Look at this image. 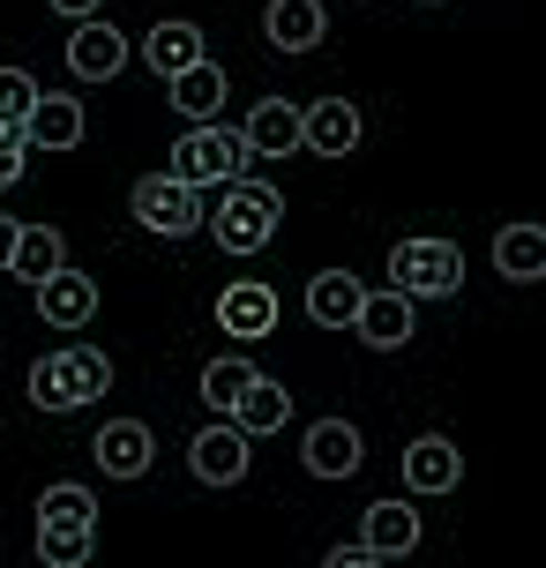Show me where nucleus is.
Segmentation results:
<instances>
[{"label": "nucleus", "mask_w": 546, "mask_h": 568, "mask_svg": "<svg viewBox=\"0 0 546 568\" xmlns=\"http://www.w3.org/2000/svg\"><path fill=\"white\" fill-rule=\"evenodd\" d=\"M262 30H270L277 53H315L322 38H330V8L322 0H270L262 8Z\"/></svg>", "instance_id": "11"}, {"label": "nucleus", "mask_w": 546, "mask_h": 568, "mask_svg": "<svg viewBox=\"0 0 546 568\" xmlns=\"http://www.w3.org/2000/svg\"><path fill=\"white\" fill-rule=\"evenodd\" d=\"M277 217H285V195H277L270 180H232L225 202H218V217H210V232H218L225 255H262V247L277 240Z\"/></svg>", "instance_id": "1"}, {"label": "nucleus", "mask_w": 546, "mask_h": 568, "mask_svg": "<svg viewBox=\"0 0 546 568\" xmlns=\"http://www.w3.org/2000/svg\"><path fill=\"white\" fill-rule=\"evenodd\" d=\"M120 60H128V38H120L105 16L75 23V38H68V68H75V83H113Z\"/></svg>", "instance_id": "10"}, {"label": "nucleus", "mask_w": 546, "mask_h": 568, "mask_svg": "<svg viewBox=\"0 0 546 568\" xmlns=\"http://www.w3.org/2000/svg\"><path fill=\"white\" fill-rule=\"evenodd\" d=\"M135 225L158 232V240H188V232L202 225V187H188V180H173V172L135 180Z\"/></svg>", "instance_id": "4"}, {"label": "nucleus", "mask_w": 546, "mask_h": 568, "mask_svg": "<svg viewBox=\"0 0 546 568\" xmlns=\"http://www.w3.org/2000/svg\"><path fill=\"white\" fill-rule=\"evenodd\" d=\"M247 382H255V367H247L240 352H225V359H210V367H202V404L225 419L232 404H240V389H247Z\"/></svg>", "instance_id": "26"}, {"label": "nucleus", "mask_w": 546, "mask_h": 568, "mask_svg": "<svg viewBox=\"0 0 546 568\" xmlns=\"http://www.w3.org/2000/svg\"><path fill=\"white\" fill-rule=\"evenodd\" d=\"M300 464H307L315 479H352V471L367 464V434L352 419H315L307 442H300Z\"/></svg>", "instance_id": "6"}, {"label": "nucleus", "mask_w": 546, "mask_h": 568, "mask_svg": "<svg viewBox=\"0 0 546 568\" xmlns=\"http://www.w3.org/2000/svg\"><path fill=\"white\" fill-rule=\"evenodd\" d=\"M165 90H173V105H180V120H188V128H218V113H225V68H218V60L180 68Z\"/></svg>", "instance_id": "17"}, {"label": "nucleus", "mask_w": 546, "mask_h": 568, "mask_svg": "<svg viewBox=\"0 0 546 568\" xmlns=\"http://www.w3.org/2000/svg\"><path fill=\"white\" fill-rule=\"evenodd\" d=\"M494 270L509 284H539L546 277V225H502L494 232Z\"/></svg>", "instance_id": "20"}, {"label": "nucleus", "mask_w": 546, "mask_h": 568, "mask_svg": "<svg viewBox=\"0 0 546 568\" xmlns=\"http://www.w3.org/2000/svg\"><path fill=\"white\" fill-rule=\"evenodd\" d=\"M240 142H247V158H292V150H300V105H292V98H262V105H247Z\"/></svg>", "instance_id": "12"}, {"label": "nucleus", "mask_w": 546, "mask_h": 568, "mask_svg": "<svg viewBox=\"0 0 546 568\" xmlns=\"http://www.w3.org/2000/svg\"><path fill=\"white\" fill-rule=\"evenodd\" d=\"M188 464H195V479L202 486H240L247 479V464H255V442L240 434V426H202L195 442H188Z\"/></svg>", "instance_id": "5"}, {"label": "nucleus", "mask_w": 546, "mask_h": 568, "mask_svg": "<svg viewBox=\"0 0 546 568\" xmlns=\"http://www.w3.org/2000/svg\"><path fill=\"white\" fill-rule=\"evenodd\" d=\"M60 359H68V374H75V389H83V404H98L105 389H113V359H105L98 344H60Z\"/></svg>", "instance_id": "28"}, {"label": "nucleus", "mask_w": 546, "mask_h": 568, "mask_svg": "<svg viewBox=\"0 0 546 568\" xmlns=\"http://www.w3.org/2000/svg\"><path fill=\"white\" fill-rule=\"evenodd\" d=\"M23 284H46L53 270H68V247H60V225H23L16 240V262H8Z\"/></svg>", "instance_id": "23"}, {"label": "nucleus", "mask_w": 546, "mask_h": 568, "mask_svg": "<svg viewBox=\"0 0 546 568\" xmlns=\"http://www.w3.org/2000/svg\"><path fill=\"white\" fill-rule=\"evenodd\" d=\"M38 524H75V531H90V524H98V494L75 486V479L46 486V494H38Z\"/></svg>", "instance_id": "25"}, {"label": "nucleus", "mask_w": 546, "mask_h": 568, "mask_svg": "<svg viewBox=\"0 0 546 568\" xmlns=\"http://www.w3.org/2000/svg\"><path fill=\"white\" fill-rule=\"evenodd\" d=\"M16 240H23V225H16V217H0V270L16 262Z\"/></svg>", "instance_id": "33"}, {"label": "nucleus", "mask_w": 546, "mask_h": 568, "mask_svg": "<svg viewBox=\"0 0 546 568\" xmlns=\"http://www.w3.org/2000/svg\"><path fill=\"white\" fill-rule=\"evenodd\" d=\"M143 60L158 68V75H165V83H173L180 68H195V60H202V30H195V23H173V16H165V23L143 38Z\"/></svg>", "instance_id": "22"}, {"label": "nucleus", "mask_w": 546, "mask_h": 568, "mask_svg": "<svg viewBox=\"0 0 546 568\" xmlns=\"http://www.w3.org/2000/svg\"><path fill=\"white\" fill-rule=\"evenodd\" d=\"M352 314H360V277H352V270H322V277L307 284V322L352 329Z\"/></svg>", "instance_id": "21"}, {"label": "nucleus", "mask_w": 546, "mask_h": 568, "mask_svg": "<svg viewBox=\"0 0 546 568\" xmlns=\"http://www.w3.org/2000/svg\"><path fill=\"white\" fill-rule=\"evenodd\" d=\"M23 389H30V404H38V412H75V404H83V389H75V374H68V359H60V352L30 359Z\"/></svg>", "instance_id": "24"}, {"label": "nucleus", "mask_w": 546, "mask_h": 568, "mask_svg": "<svg viewBox=\"0 0 546 568\" xmlns=\"http://www.w3.org/2000/svg\"><path fill=\"white\" fill-rule=\"evenodd\" d=\"M23 142L30 150H75L83 142V105L68 90H38V105L23 113Z\"/></svg>", "instance_id": "14"}, {"label": "nucleus", "mask_w": 546, "mask_h": 568, "mask_svg": "<svg viewBox=\"0 0 546 568\" xmlns=\"http://www.w3.org/2000/svg\"><path fill=\"white\" fill-rule=\"evenodd\" d=\"M457 479H464V456H457L449 434H419L404 449V486L412 494H457Z\"/></svg>", "instance_id": "13"}, {"label": "nucleus", "mask_w": 546, "mask_h": 568, "mask_svg": "<svg viewBox=\"0 0 546 568\" xmlns=\"http://www.w3.org/2000/svg\"><path fill=\"white\" fill-rule=\"evenodd\" d=\"M90 456H98V471H105V479L128 486V479H143V471H150L158 442H150V426H143V419H113V426H98Z\"/></svg>", "instance_id": "8"}, {"label": "nucleus", "mask_w": 546, "mask_h": 568, "mask_svg": "<svg viewBox=\"0 0 546 568\" xmlns=\"http://www.w3.org/2000/svg\"><path fill=\"white\" fill-rule=\"evenodd\" d=\"M464 284V255L449 240H397L390 247V292H404L412 307L419 300H449Z\"/></svg>", "instance_id": "2"}, {"label": "nucleus", "mask_w": 546, "mask_h": 568, "mask_svg": "<svg viewBox=\"0 0 546 568\" xmlns=\"http://www.w3.org/2000/svg\"><path fill=\"white\" fill-rule=\"evenodd\" d=\"M322 568H390V561H374L367 546H337V554H330V561Z\"/></svg>", "instance_id": "31"}, {"label": "nucleus", "mask_w": 546, "mask_h": 568, "mask_svg": "<svg viewBox=\"0 0 546 568\" xmlns=\"http://www.w3.org/2000/svg\"><path fill=\"white\" fill-rule=\"evenodd\" d=\"M218 329L240 337V344H262L277 329V292L270 284H225L218 292Z\"/></svg>", "instance_id": "9"}, {"label": "nucleus", "mask_w": 546, "mask_h": 568, "mask_svg": "<svg viewBox=\"0 0 546 568\" xmlns=\"http://www.w3.org/2000/svg\"><path fill=\"white\" fill-rule=\"evenodd\" d=\"M38 314H46L53 329H83L90 314H98V284L68 262V270H53V277L38 284Z\"/></svg>", "instance_id": "18"}, {"label": "nucleus", "mask_w": 546, "mask_h": 568, "mask_svg": "<svg viewBox=\"0 0 546 568\" xmlns=\"http://www.w3.org/2000/svg\"><path fill=\"white\" fill-rule=\"evenodd\" d=\"M240 165H255L247 142H240V128H188V135L173 142V180H188V187L240 180Z\"/></svg>", "instance_id": "3"}, {"label": "nucleus", "mask_w": 546, "mask_h": 568, "mask_svg": "<svg viewBox=\"0 0 546 568\" xmlns=\"http://www.w3.org/2000/svg\"><path fill=\"white\" fill-rule=\"evenodd\" d=\"M98 531H75V524H38V561L46 568H83Z\"/></svg>", "instance_id": "27"}, {"label": "nucleus", "mask_w": 546, "mask_h": 568, "mask_svg": "<svg viewBox=\"0 0 546 568\" xmlns=\"http://www.w3.org/2000/svg\"><path fill=\"white\" fill-rule=\"evenodd\" d=\"M419 8H442V0H419Z\"/></svg>", "instance_id": "34"}, {"label": "nucleus", "mask_w": 546, "mask_h": 568, "mask_svg": "<svg viewBox=\"0 0 546 568\" xmlns=\"http://www.w3.org/2000/svg\"><path fill=\"white\" fill-rule=\"evenodd\" d=\"M285 419H292V397H285V382H270V374H255V382L240 389V404L225 412V426H240L247 442H255V434H277Z\"/></svg>", "instance_id": "19"}, {"label": "nucleus", "mask_w": 546, "mask_h": 568, "mask_svg": "<svg viewBox=\"0 0 546 568\" xmlns=\"http://www.w3.org/2000/svg\"><path fill=\"white\" fill-rule=\"evenodd\" d=\"M352 329H360V344H374V352H397V344H412V300L404 292H360V314H352Z\"/></svg>", "instance_id": "15"}, {"label": "nucleus", "mask_w": 546, "mask_h": 568, "mask_svg": "<svg viewBox=\"0 0 546 568\" xmlns=\"http://www.w3.org/2000/svg\"><path fill=\"white\" fill-rule=\"evenodd\" d=\"M300 150H315V158H352V150H360V105H352V98H315V105H300Z\"/></svg>", "instance_id": "7"}, {"label": "nucleus", "mask_w": 546, "mask_h": 568, "mask_svg": "<svg viewBox=\"0 0 546 568\" xmlns=\"http://www.w3.org/2000/svg\"><path fill=\"white\" fill-rule=\"evenodd\" d=\"M30 105H38V75H30V68H0V120L23 128Z\"/></svg>", "instance_id": "29"}, {"label": "nucleus", "mask_w": 546, "mask_h": 568, "mask_svg": "<svg viewBox=\"0 0 546 568\" xmlns=\"http://www.w3.org/2000/svg\"><path fill=\"white\" fill-rule=\"evenodd\" d=\"M46 8H53V16H68V23H90L105 0H46Z\"/></svg>", "instance_id": "32"}, {"label": "nucleus", "mask_w": 546, "mask_h": 568, "mask_svg": "<svg viewBox=\"0 0 546 568\" xmlns=\"http://www.w3.org/2000/svg\"><path fill=\"white\" fill-rule=\"evenodd\" d=\"M23 158H30L23 128H16V120H0V187H16V180H23Z\"/></svg>", "instance_id": "30"}, {"label": "nucleus", "mask_w": 546, "mask_h": 568, "mask_svg": "<svg viewBox=\"0 0 546 568\" xmlns=\"http://www.w3.org/2000/svg\"><path fill=\"white\" fill-rule=\"evenodd\" d=\"M360 546L374 561H397V554H419V509L412 501H374L360 516Z\"/></svg>", "instance_id": "16"}]
</instances>
